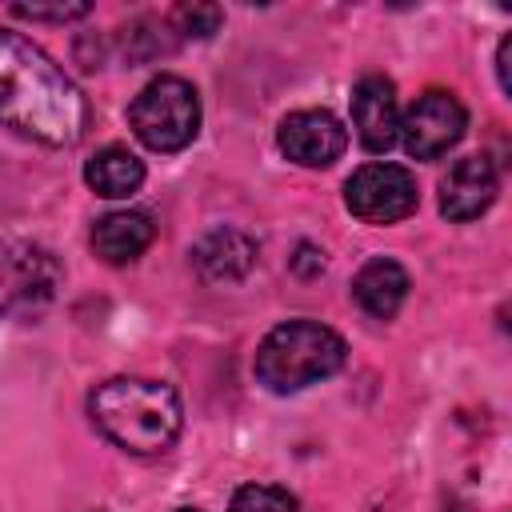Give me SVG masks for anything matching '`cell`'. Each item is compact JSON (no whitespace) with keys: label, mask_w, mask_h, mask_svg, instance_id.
I'll list each match as a JSON object with an SVG mask.
<instances>
[{"label":"cell","mask_w":512,"mask_h":512,"mask_svg":"<svg viewBox=\"0 0 512 512\" xmlns=\"http://www.w3.org/2000/svg\"><path fill=\"white\" fill-rule=\"evenodd\" d=\"M228 512H296V496L276 484H244L232 492Z\"/></svg>","instance_id":"cell-15"},{"label":"cell","mask_w":512,"mask_h":512,"mask_svg":"<svg viewBox=\"0 0 512 512\" xmlns=\"http://www.w3.org/2000/svg\"><path fill=\"white\" fill-rule=\"evenodd\" d=\"M156 236V224L148 212L124 208V212H108L92 224V248L100 260L108 264H132Z\"/></svg>","instance_id":"cell-12"},{"label":"cell","mask_w":512,"mask_h":512,"mask_svg":"<svg viewBox=\"0 0 512 512\" xmlns=\"http://www.w3.org/2000/svg\"><path fill=\"white\" fill-rule=\"evenodd\" d=\"M84 180L96 196H108V200H124L132 196L140 184H144V160L120 144H108L100 148L88 164H84Z\"/></svg>","instance_id":"cell-14"},{"label":"cell","mask_w":512,"mask_h":512,"mask_svg":"<svg viewBox=\"0 0 512 512\" xmlns=\"http://www.w3.org/2000/svg\"><path fill=\"white\" fill-rule=\"evenodd\" d=\"M276 144L288 160L304 164V168H328L344 156L348 148V132L344 124L324 112V108H300V112H288L280 120V132H276Z\"/></svg>","instance_id":"cell-8"},{"label":"cell","mask_w":512,"mask_h":512,"mask_svg":"<svg viewBox=\"0 0 512 512\" xmlns=\"http://www.w3.org/2000/svg\"><path fill=\"white\" fill-rule=\"evenodd\" d=\"M0 124L48 148H68L88 128L80 88L44 48L12 28H0Z\"/></svg>","instance_id":"cell-1"},{"label":"cell","mask_w":512,"mask_h":512,"mask_svg":"<svg viewBox=\"0 0 512 512\" xmlns=\"http://www.w3.org/2000/svg\"><path fill=\"white\" fill-rule=\"evenodd\" d=\"M344 364V340L316 320L276 324L256 348V380L268 392H300L316 380H328Z\"/></svg>","instance_id":"cell-3"},{"label":"cell","mask_w":512,"mask_h":512,"mask_svg":"<svg viewBox=\"0 0 512 512\" xmlns=\"http://www.w3.org/2000/svg\"><path fill=\"white\" fill-rule=\"evenodd\" d=\"M172 24H176L180 36L208 40L224 24V12L216 4H180V8H172Z\"/></svg>","instance_id":"cell-16"},{"label":"cell","mask_w":512,"mask_h":512,"mask_svg":"<svg viewBox=\"0 0 512 512\" xmlns=\"http://www.w3.org/2000/svg\"><path fill=\"white\" fill-rule=\"evenodd\" d=\"M500 188L496 164L488 156H460L444 176H440V212L456 224L476 220L480 212L492 208Z\"/></svg>","instance_id":"cell-10"},{"label":"cell","mask_w":512,"mask_h":512,"mask_svg":"<svg viewBox=\"0 0 512 512\" xmlns=\"http://www.w3.org/2000/svg\"><path fill=\"white\" fill-rule=\"evenodd\" d=\"M344 204L364 224H396L416 212V176L400 164H364L344 184Z\"/></svg>","instance_id":"cell-6"},{"label":"cell","mask_w":512,"mask_h":512,"mask_svg":"<svg viewBox=\"0 0 512 512\" xmlns=\"http://www.w3.org/2000/svg\"><path fill=\"white\" fill-rule=\"evenodd\" d=\"M92 424L132 456H160L176 444L184 412L180 396L164 380L148 376H112L88 396Z\"/></svg>","instance_id":"cell-2"},{"label":"cell","mask_w":512,"mask_h":512,"mask_svg":"<svg viewBox=\"0 0 512 512\" xmlns=\"http://www.w3.org/2000/svg\"><path fill=\"white\" fill-rule=\"evenodd\" d=\"M508 56H512V36L500 40V52H496V76H500V92H512V76H508Z\"/></svg>","instance_id":"cell-19"},{"label":"cell","mask_w":512,"mask_h":512,"mask_svg":"<svg viewBox=\"0 0 512 512\" xmlns=\"http://www.w3.org/2000/svg\"><path fill=\"white\" fill-rule=\"evenodd\" d=\"M12 12H16V16H24V20H56V24H64V20H80V16H88L92 8H88V4H56V8H40V4H16Z\"/></svg>","instance_id":"cell-17"},{"label":"cell","mask_w":512,"mask_h":512,"mask_svg":"<svg viewBox=\"0 0 512 512\" xmlns=\"http://www.w3.org/2000/svg\"><path fill=\"white\" fill-rule=\"evenodd\" d=\"M352 128L368 152H388L400 136V104L388 76H360L352 88Z\"/></svg>","instance_id":"cell-9"},{"label":"cell","mask_w":512,"mask_h":512,"mask_svg":"<svg viewBox=\"0 0 512 512\" xmlns=\"http://www.w3.org/2000/svg\"><path fill=\"white\" fill-rule=\"evenodd\" d=\"M128 124L144 148L180 152L200 132V96L184 76H156L128 104Z\"/></svg>","instance_id":"cell-4"},{"label":"cell","mask_w":512,"mask_h":512,"mask_svg":"<svg viewBox=\"0 0 512 512\" xmlns=\"http://www.w3.org/2000/svg\"><path fill=\"white\" fill-rule=\"evenodd\" d=\"M256 244L240 228H212L192 244V268L208 284H236L252 272Z\"/></svg>","instance_id":"cell-11"},{"label":"cell","mask_w":512,"mask_h":512,"mask_svg":"<svg viewBox=\"0 0 512 512\" xmlns=\"http://www.w3.org/2000/svg\"><path fill=\"white\" fill-rule=\"evenodd\" d=\"M352 296H356V304H360L368 316L392 320V316L400 312L404 296H408V272H404L396 260L376 256V260H368V264L356 272Z\"/></svg>","instance_id":"cell-13"},{"label":"cell","mask_w":512,"mask_h":512,"mask_svg":"<svg viewBox=\"0 0 512 512\" xmlns=\"http://www.w3.org/2000/svg\"><path fill=\"white\" fill-rule=\"evenodd\" d=\"M292 272L296 276H320L324 272V252L312 248V244H300L296 256H292Z\"/></svg>","instance_id":"cell-18"},{"label":"cell","mask_w":512,"mask_h":512,"mask_svg":"<svg viewBox=\"0 0 512 512\" xmlns=\"http://www.w3.org/2000/svg\"><path fill=\"white\" fill-rule=\"evenodd\" d=\"M176 512H200V508H176Z\"/></svg>","instance_id":"cell-20"},{"label":"cell","mask_w":512,"mask_h":512,"mask_svg":"<svg viewBox=\"0 0 512 512\" xmlns=\"http://www.w3.org/2000/svg\"><path fill=\"white\" fill-rule=\"evenodd\" d=\"M60 288V264L48 248L12 240L0 248V312L32 316L52 304Z\"/></svg>","instance_id":"cell-5"},{"label":"cell","mask_w":512,"mask_h":512,"mask_svg":"<svg viewBox=\"0 0 512 512\" xmlns=\"http://www.w3.org/2000/svg\"><path fill=\"white\" fill-rule=\"evenodd\" d=\"M468 128V112L464 104L452 96V92H440V88H428L420 92L408 112L400 116V144L412 160H436L444 156Z\"/></svg>","instance_id":"cell-7"}]
</instances>
